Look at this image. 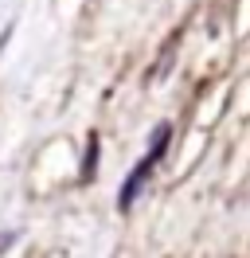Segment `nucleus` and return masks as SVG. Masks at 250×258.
I'll return each instance as SVG.
<instances>
[{"label":"nucleus","mask_w":250,"mask_h":258,"mask_svg":"<svg viewBox=\"0 0 250 258\" xmlns=\"http://www.w3.org/2000/svg\"><path fill=\"white\" fill-rule=\"evenodd\" d=\"M94 168H98V133L86 137V164H82V180H90Z\"/></svg>","instance_id":"obj_2"},{"label":"nucleus","mask_w":250,"mask_h":258,"mask_svg":"<svg viewBox=\"0 0 250 258\" xmlns=\"http://www.w3.org/2000/svg\"><path fill=\"white\" fill-rule=\"evenodd\" d=\"M168 141H172V125H160V133L153 137L149 153H145V157L137 161V168H133V172L121 180V192H117V211H129L133 204H137V196H141V188L149 184L153 168L164 161V153H168Z\"/></svg>","instance_id":"obj_1"}]
</instances>
